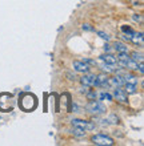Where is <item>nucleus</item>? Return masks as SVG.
I'll return each instance as SVG.
<instances>
[{
    "instance_id": "obj_1",
    "label": "nucleus",
    "mask_w": 144,
    "mask_h": 146,
    "mask_svg": "<svg viewBox=\"0 0 144 146\" xmlns=\"http://www.w3.org/2000/svg\"><path fill=\"white\" fill-rule=\"evenodd\" d=\"M86 109L90 113H92V114H101V113H104L105 111V106L103 104H101L100 101H90L88 104L86 105Z\"/></svg>"
},
{
    "instance_id": "obj_2",
    "label": "nucleus",
    "mask_w": 144,
    "mask_h": 146,
    "mask_svg": "<svg viewBox=\"0 0 144 146\" xmlns=\"http://www.w3.org/2000/svg\"><path fill=\"white\" fill-rule=\"evenodd\" d=\"M92 142L95 145H99V146H111L113 145V139L109 137V135H105V134H95L92 137Z\"/></svg>"
},
{
    "instance_id": "obj_3",
    "label": "nucleus",
    "mask_w": 144,
    "mask_h": 146,
    "mask_svg": "<svg viewBox=\"0 0 144 146\" xmlns=\"http://www.w3.org/2000/svg\"><path fill=\"white\" fill-rule=\"evenodd\" d=\"M72 125H74V127H80L83 130H94L95 129V123L90 122V121H84V119H79V118L72 119Z\"/></svg>"
},
{
    "instance_id": "obj_4",
    "label": "nucleus",
    "mask_w": 144,
    "mask_h": 146,
    "mask_svg": "<svg viewBox=\"0 0 144 146\" xmlns=\"http://www.w3.org/2000/svg\"><path fill=\"white\" fill-rule=\"evenodd\" d=\"M95 81H96V76H95V74H91V73L80 77V82L83 84V86H87V88H88V86H94Z\"/></svg>"
},
{
    "instance_id": "obj_5",
    "label": "nucleus",
    "mask_w": 144,
    "mask_h": 146,
    "mask_svg": "<svg viewBox=\"0 0 144 146\" xmlns=\"http://www.w3.org/2000/svg\"><path fill=\"white\" fill-rule=\"evenodd\" d=\"M100 60L101 61H104V62H107V64H109V65H113L115 68H120L119 64H117V58L115 57V56H112V54H109V53L101 54Z\"/></svg>"
},
{
    "instance_id": "obj_6",
    "label": "nucleus",
    "mask_w": 144,
    "mask_h": 146,
    "mask_svg": "<svg viewBox=\"0 0 144 146\" xmlns=\"http://www.w3.org/2000/svg\"><path fill=\"white\" fill-rule=\"evenodd\" d=\"M109 85V78L107 77V74H100L96 76V81H95L94 86H99V88H105Z\"/></svg>"
},
{
    "instance_id": "obj_7",
    "label": "nucleus",
    "mask_w": 144,
    "mask_h": 146,
    "mask_svg": "<svg viewBox=\"0 0 144 146\" xmlns=\"http://www.w3.org/2000/svg\"><path fill=\"white\" fill-rule=\"evenodd\" d=\"M127 94H128V93L125 92L124 89L116 88L113 90V97H115L119 102H127Z\"/></svg>"
},
{
    "instance_id": "obj_8",
    "label": "nucleus",
    "mask_w": 144,
    "mask_h": 146,
    "mask_svg": "<svg viewBox=\"0 0 144 146\" xmlns=\"http://www.w3.org/2000/svg\"><path fill=\"white\" fill-rule=\"evenodd\" d=\"M74 69L76 70V72H80V73H88L90 66H88V64H86L84 61H74Z\"/></svg>"
},
{
    "instance_id": "obj_9",
    "label": "nucleus",
    "mask_w": 144,
    "mask_h": 146,
    "mask_svg": "<svg viewBox=\"0 0 144 146\" xmlns=\"http://www.w3.org/2000/svg\"><path fill=\"white\" fill-rule=\"evenodd\" d=\"M109 84L115 86V88H121L123 85H124V78L121 74H116L115 77H112L111 80H109Z\"/></svg>"
},
{
    "instance_id": "obj_10",
    "label": "nucleus",
    "mask_w": 144,
    "mask_h": 146,
    "mask_svg": "<svg viewBox=\"0 0 144 146\" xmlns=\"http://www.w3.org/2000/svg\"><path fill=\"white\" fill-rule=\"evenodd\" d=\"M129 41H132L135 45H139V46H143L144 45V37H143V32H139V33H133L132 37Z\"/></svg>"
},
{
    "instance_id": "obj_11",
    "label": "nucleus",
    "mask_w": 144,
    "mask_h": 146,
    "mask_svg": "<svg viewBox=\"0 0 144 146\" xmlns=\"http://www.w3.org/2000/svg\"><path fill=\"white\" fill-rule=\"evenodd\" d=\"M113 49L117 50L119 53H123V52H124V53H128V46L121 41H115V44H113Z\"/></svg>"
},
{
    "instance_id": "obj_12",
    "label": "nucleus",
    "mask_w": 144,
    "mask_h": 146,
    "mask_svg": "<svg viewBox=\"0 0 144 146\" xmlns=\"http://www.w3.org/2000/svg\"><path fill=\"white\" fill-rule=\"evenodd\" d=\"M100 61H101V60H100ZM100 68L104 70V72H108V73H112V72H115V70H116V68H115L113 65H109V64H107V62H104V61L100 62Z\"/></svg>"
},
{
    "instance_id": "obj_13",
    "label": "nucleus",
    "mask_w": 144,
    "mask_h": 146,
    "mask_svg": "<svg viewBox=\"0 0 144 146\" xmlns=\"http://www.w3.org/2000/svg\"><path fill=\"white\" fill-rule=\"evenodd\" d=\"M131 58H132L133 61H136V62H141L144 60V56L143 53H140V52H132V54H131Z\"/></svg>"
},
{
    "instance_id": "obj_14",
    "label": "nucleus",
    "mask_w": 144,
    "mask_h": 146,
    "mask_svg": "<svg viewBox=\"0 0 144 146\" xmlns=\"http://www.w3.org/2000/svg\"><path fill=\"white\" fill-rule=\"evenodd\" d=\"M125 86V92L127 93H136V88H137V84H128V82H125L124 84Z\"/></svg>"
},
{
    "instance_id": "obj_15",
    "label": "nucleus",
    "mask_w": 144,
    "mask_h": 146,
    "mask_svg": "<svg viewBox=\"0 0 144 146\" xmlns=\"http://www.w3.org/2000/svg\"><path fill=\"white\" fill-rule=\"evenodd\" d=\"M75 135H78V137H83V135H86V130H83L80 127H75L74 131H72Z\"/></svg>"
},
{
    "instance_id": "obj_16",
    "label": "nucleus",
    "mask_w": 144,
    "mask_h": 146,
    "mask_svg": "<svg viewBox=\"0 0 144 146\" xmlns=\"http://www.w3.org/2000/svg\"><path fill=\"white\" fill-rule=\"evenodd\" d=\"M99 98H100L101 101L103 100H112V96H111V94H109V93H105V92H101L100 94H99Z\"/></svg>"
},
{
    "instance_id": "obj_17",
    "label": "nucleus",
    "mask_w": 144,
    "mask_h": 146,
    "mask_svg": "<svg viewBox=\"0 0 144 146\" xmlns=\"http://www.w3.org/2000/svg\"><path fill=\"white\" fill-rule=\"evenodd\" d=\"M97 35L100 36V37H101V38H103V40H105V41H108V40H109V36H108V35H107V33H104V32H101V31H99V32H97Z\"/></svg>"
},
{
    "instance_id": "obj_18",
    "label": "nucleus",
    "mask_w": 144,
    "mask_h": 146,
    "mask_svg": "<svg viewBox=\"0 0 144 146\" xmlns=\"http://www.w3.org/2000/svg\"><path fill=\"white\" fill-rule=\"evenodd\" d=\"M87 97H88L90 100H94V98H96V93H95V92H90L88 94H87Z\"/></svg>"
},
{
    "instance_id": "obj_19",
    "label": "nucleus",
    "mask_w": 144,
    "mask_h": 146,
    "mask_svg": "<svg viewBox=\"0 0 144 146\" xmlns=\"http://www.w3.org/2000/svg\"><path fill=\"white\" fill-rule=\"evenodd\" d=\"M83 61L86 62V64H91V65H95V64H96V62H95L94 60H88V58H84Z\"/></svg>"
},
{
    "instance_id": "obj_20",
    "label": "nucleus",
    "mask_w": 144,
    "mask_h": 146,
    "mask_svg": "<svg viewBox=\"0 0 144 146\" xmlns=\"http://www.w3.org/2000/svg\"><path fill=\"white\" fill-rule=\"evenodd\" d=\"M133 20H135V21H137V20H139V21H141V17H140V16H137V13H136V15H133Z\"/></svg>"
},
{
    "instance_id": "obj_21",
    "label": "nucleus",
    "mask_w": 144,
    "mask_h": 146,
    "mask_svg": "<svg viewBox=\"0 0 144 146\" xmlns=\"http://www.w3.org/2000/svg\"><path fill=\"white\" fill-rule=\"evenodd\" d=\"M104 50H111V48H109V45H108V44H107V45L104 46Z\"/></svg>"
}]
</instances>
